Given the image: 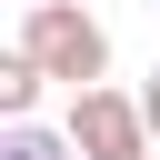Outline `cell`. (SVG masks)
Here are the masks:
<instances>
[{
  "label": "cell",
  "instance_id": "obj_7",
  "mask_svg": "<svg viewBox=\"0 0 160 160\" xmlns=\"http://www.w3.org/2000/svg\"><path fill=\"white\" fill-rule=\"evenodd\" d=\"M150 160H160V150H150Z\"/></svg>",
  "mask_w": 160,
  "mask_h": 160
},
{
  "label": "cell",
  "instance_id": "obj_6",
  "mask_svg": "<svg viewBox=\"0 0 160 160\" xmlns=\"http://www.w3.org/2000/svg\"><path fill=\"white\" fill-rule=\"evenodd\" d=\"M20 10H30V0H20Z\"/></svg>",
  "mask_w": 160,
  "mask_h": 160
},
{
  "label": "cell",
  "instance_id": "obj_1",
  "mask_svg": "<svg viewBox=\"0 0 160 160\" xmlns=\"http://www.w3.org/2000/svg\"><path fill=\"white\" fill-rule=\"evenodd\" d=\"M20 50H30L50 80H70V90H90V80L110 70V30H100L80 0H30V10H20Z\"/></svg>",
  "mask_w": 160,
  "mask_h": 160
},
{
  "label": "cell",
  "instance_id": "obj_4",
  "mask_svg": "<svg viewBox=\"0 0 160 160\" xmlns=\"http://www.w3.org/2000/svg\"><path fill=\"white\" fill-rule=\"evenodd\" d=\"M0 160H80V140L70 130H40V120H10L0 130Z\"/></svg>",
  "mask_w": 160,
  "mask_h": 160
},
{
  "label": "cell",
  "instance_id": "obj_2",
  "mask_svg": "<svg viewBox=\"0 0 160 160\" xmlns=\"http://www.w3.org/2000/svg\"><path fill=\"white\" fill-rule=\"evenodd\" d=\"M70 140H80V160H150V110H140V90H70Z\"/></svg>",
  "mask_w": 160,
  "mask_h": 160
},
{
  "label": "cell",
  "instance_id": "obj_5",
  "mask_svg": "<svg viewBox=\"0 0 160 160\" xmlns=\"http://www.w3.org/2000/svg\"><path fill=\"white\" fill-rule=\"evenodd\" d=\"M140 110H150V140H160V70L140 80Z\"/></svg>",
  "mask_w": 160,
  "mask_h": 160
},
{
  "label": "cell",
  "instance_id": "obj_3",
  "mask_svg": "<svg viewBox=\"0 0 160 160\" xmlns=\"http://www.w3.org/2000/svg\"><path fill=\"white\" fill-rule=\"evenodd\" d=\"M40 90H50V70H40L30 50H10V60H0V120H30Z\"/></svg>",
  "mask_w": 160,
  "mask_h": 160
}]
</instances>
